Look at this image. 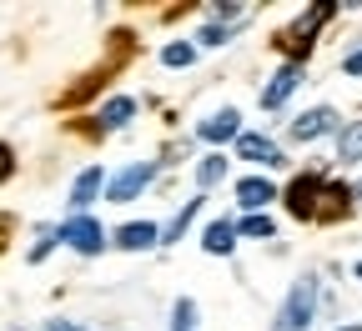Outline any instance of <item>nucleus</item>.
Segmentation results:
<instances>
[{
    "instance_id": "obj_4",
    "label": "nucleus",
    "mask_w": 362,
    "mask_h": 331,
    "mask_svg": "<svg viewBox=\"0 0 362 331\" xmlns=\"http://www.w3.org/2000/svg\"><path fill=\"white\" fill-rule=\"evenodd\" d=\"M61 241H66L71 251H81V256H96V251L106 246V231H101L96 216H71V221L61 226Z\"/></svg>"
},
{
    "instance_id": "obj_15",
    "label": "nucleus",
    "mask_w": 362,
    "mask_h": 331,
    "mask_svg": "<svg viewBox=\"0 0 362 331\" xmlns=\"http://www.w3.org/2000/svg\"><path fill=\"white\" fill-rule=\"evenodd\" d=\"M197 216H202V196H197V201H181V211H176V216L166 221V231H161V241H166V246L181 241V236H187V226H192Z\"/></svg>"
},
{
    "instance_id": "obj_21",
    "label": "nucleus",
    "mask_w": 362,
    "mask_h": 331,
    "mask_svg": "<svg viewBox=\"0 0 362 331\" xmlns=\"http://www.w3.org/2000/svg\"><path fill=\"white\" fill-rule=\"evenodd\" d=\"M56 241H61V231H40V241L30 246V261H45V256L56 251Z\"/></svg>"
},
{
    "instance_id": "obj_17",
    "label": "nucleus",
    "mask_w": 362,
    "mask_h": 331,
    "mask_svg": "<svg viewBox=\"0 0 362 331\" xmlns=\"http://www.w3.org/2000/svg\"><path fill=\"white\" fill-rule=\"evenodd\" d=\"M337 161H362V121H352L347 131H342V140H337Z\"/></svg>"
},
{
    "instance_id": "obj_5",
    "label": "nucleus",
    "mask_w": 362,
    "mask_h": 331,
    "mask_svg": "<svg viewBox=\"0 0 362 331\" xmlns=\"http://www.w3.org/2000/svg\"><path fill=\"white\" fill-rule=\"evenodd\" d=\"M317 201H322V176H317V171H302L292 186H287V211L292 216H317Z\"/></svg>"
},
{
    "instance_id": "obj_7",
    "label": "nucleus",
    "mask_w": 362,
    "mask_h": 331,
    "mask_svg": "<svg viewBox=\"0 0 362 331\" xmlns=\"http://www.w3.org/2000/svg\"><path fill=\"white\" fill-rule=\"evenodd\" d=\"M327 131H337V111L332 106H312V111H302L297 121H292V140H317V136H327Z\"/></svg>"
},
{
    "instance_id": "obj_6",
    "label": "nucleus",
    "mask_w": 362,
    "mask_h": 331,
    "mask_svg": "<svg viewBox=\"0 0 362 331\" xmlns=\"http://www.w3.org/2000/svg\"><path fill=\"white\" fill-rule=\"evenodd\" d=\"M297 85H302V66H292V61H287L277 76L267 80V90H262V111H282V106H287V96H292Z\"/></svg>"
},
{
    "instance_id": "obj_13",
    "label": "nucleus",
    "mask_w": 362,
    "mask_h": 331,
    "mask_svg": "<svg viewBox=\"0 0 362 331\" xmlns=\"http://www.w3.org/2000/svg\"><path fill=\"white\" fill-rule=\"evenodd\" d=\"M202 246H206L211 256H232V246H237V221H211V226L202 231Z\"/></svg>"
},
{
    "instance_id": "obj_10",
    "label": "nucleus",
    "mask_w": 362,
    "mask_h": 331,
    "mask_svg": "<svg viewBox=\"0 0 362 331\" xmlns=\"http://www.w3.org/2000/svg\"><path fill=\"white\" fill-rule=\"evenodd\" d=\"M237 156H242V161H257V166H282V161H287V156L272 146L267 136H257V131H242V136H237Z\"/></svg>"
},
{
    "instance_id": "obj_25",
    "label": "nucleus",
    "mask_w": 362,
    "mask_h": 331,
    "mask_svg": "<svg viewBox=\"0 0 362 331\" xmlns=\"http://www.w3.org/2000/svg\"><path fill=\"white\" fill-rule=\"evenodd\" d=\"M45 331H86L81 321H45Z\"/></svg>"
},
{
    "instance_id": "obj_24",
    "label": "nucleus",
    "mask_w": 362,
    "mask_h": 331,
    "mask_svg": "<svg viewBox=\"0 0 362 331\" xmlns=\"http://www.w3.org/2000/svg\"><path fill=\"white\" fill-rule=\"evenodd\" d=\"M342 71H347V76H362V51H347V61H342Z\"/></svg>"
},
{
    "instance_id": "obj_11",
    "label": "nucleus",
    "mask_w": 362,
    "mask_h": 331,
    "mask_svg": "<svg viewBox=\"0 0 362 331\" xmlns=\"http://www.w3.org/2000/svg\"><path fill=\"white\" fill-rule=\"evenodd\" d=\"M161 241V226L156 221H126L121 231H116V246L121 251H151Z\"/></svg>"
},
{
    "instance_id": "obj_30",
    "label": "nucleus",
    "mask_w": 362,
    "mask_h": 331,
    "mask_svg": "<svg viewBox=\"0 0 362 331\" xmlns=\"http://www.w3.org/2000/svg\"><path fill=\"white\" fill-rule=\"evenodd\" d=\"M11 331H21V326H11Z\"/></svg>"
},
{
    "instance_id": "obj_26",
    "label": "nucleus",
    "mask_w": 362,
    "mask_h": 331,
    "mask_svg": "<svg viewBox=\"0 0 362 331\" xmlns=\"http://www.w3.org/2000/svg\"><path fill=\"white\" fill-rule=\"evenodd\" d=\"M6 176H11V151L0 146V181H6Z\"/></svg>"
},
{
    "instance_id": "obj_29",
    "label": "nucleus",
    "mask_w": 362,
    "mask_h": 331,
    "mask_svg": "<svg viewBox=\"0 0 362 331\" xmlns=\"http://www.w3.org/2000/svg\"><path fill=\"white\" fill-rule=\"evenodd\" d=\"M352 276H357V281H362V261H357V266H352Z\"/></svg>"
},
{
    "instance_id": "obj_19",
    "label": "nucleus",
    "mask_w": 362,
    "mask_h": 331,
    "mask_svg": "<svg viewBox=\"0 0 362 331\" xmlns=\"http://www.w3.org/2000/svg\"><path fill=\"white\" fill-rule=\"evenodd\" d=\"M171 331H197V301L192 296H181L171 306Z\"/></svg>"
},
{
    "instance_id": "obj_20",
    "label": "nucleus",
    "mask_w": 362,
    "mask_h": 331,
    "mask_svg": "<svg viewBox=\"0 0 362 331\" xmlns=\"http://www.w3.org/2000/svg\"><path fill=\"white\" fill-rule=\"evenodd\" d=\"M272 231H277V226H272V216H247V221L237 226V236H257V241H267Z\"/></svg>"
},
{
    "instance_id": "obj_18",
    "label": "nucleus",
    "mask_w": 362,
    "mask_h": 331,
    "mask_svg": "<svg viewBox=\"0 0 362 331\" xmlns=\"http://www.w3.org/2000/svg\"><path fill=\"white\" fill-rule=\"evenodd\" d=\"M221 176H226V156H216V151H211V156L197 166V186H202V191H211V186H216Z\"/></svg>"
},
{
    "instance_id": "obj_23",
    "label": "nucleus",
    "mask_w": 362,
    "mask_h": 331,
    "mask_svg": "<svg viewBox=\"0 0 362 331\" xmlns=\"http://www.w3.org/2000/svg\"><path fill=\"white\" fill-rule=\"evenodd\" d=\"M211 16H216V20H237V16H242V6H237V0H216Z\"/></svg>"
},
{
    "instance_id": "obj_27",
    "label": "nucleus",
    "mask_w": 362,
    "mask_h": 331,
    "mask_svg": "<svg viewBox=\"0 0 362 331\" xmlns=\"http://www.w3.org/2000/svg\"><path fill=\"white\" fill-rule=\"evenodd\" d=\"M337 331H362V321H352V326H337Z\"/></svg>"
},
{
    "instance_id": "obj_9",
    "label": "nucleus",
    "mask_w": 362,
    "mask_h": 331,
    "mask_svg": "<svg viewBox=\"0 0 362 331\" xmlns=\"http://www.w3.org/2000/svg\"><path fill=\"white\" fill-rule=\"evenodd\" d=\"M101 186H106V176H101V166H86V171H81V176L71 181V201H66V206H71L76 216H86V206H90V201H96V196H101Z\"/></svg>"
},
{
    "instance_id": "obj_2",
    "label": "nucleus",
    "mask_w": 362,
    "mask_h": 331,
    "mask_svg": "<svg viewBox=\"0 0 362 331\" xmlns=\"http://www.w3.org/2000/svg\"><path fill=\"white\" fill-rule=\"evenodd\" d=\"M337 16V6H332V0H317V6H307L282 35H277V45H282V51L292 56V66H302V56L312 51V40H317V30H322L327 20Z\"/></svg>"
},
{
    "instance_id": "obj_12",
    "label": "nucleus",
    "mask_w": 362,
    "mask_h": 331,
    "mask_svg": "<svg viewBox=\"0 0 362 331\" xmlns=\"http://www.w3.org/2000/svg\"><path fill=\"white\" fill-rule=\"evenodd\" d=\"M197 136L211 140V146H221V140H237V136H242V116H237V111H216V116H206V121L197 126Z\"/></svg>"
},
{
    "instance_id": "obj_14",
    "label": "nucleus",
    "mask_w": 362,
    "mask_h": 331,
    "mask_svg": "<svg viewBox=\"0 0 362 331\" xmlns=\"http://www.w3.org/2000/svg\"><path fill=\"white\" fill-rule=\"evenodd\" d=\"M131 116H136V101H131V96H111V101L101 106V116H96V121H101V131H121Z\"/></svg>"
},
{
    "instance_id": "obj_3",
    "label": "nucleus",
    "mask_w": 362,
    "mask_h": 331,
    "mask_svg": "<svg viewBox=\"0 0 362 331\" xmlns=\"http://www.w3.org/2000/svg\"><path fill=\"white\" fill-rule=\"evenodd\" d=\"M151 176H156V161H131V166H121V171L106 181V201H116V206L136 201V196L151 186Z\"/></svg>"
},
{
    "instance_id": "obj_28",
    "label": "nucleus",
    "mask_w": 362,
    "mask_h": 331,
    "mask_svg": "<svg viewBox=\"0 0 362 331\" xmlns=\"http://www.w3.org/2000/svg\"><path fill=\"white\" fill-rule=\"evenodd\" d=\"M352 196H357V201H362V181H357V186H352Z\"/></svg>"
},
{
    "instance_id": "obj_8",
    "label": "nucleus",
    "mask_w": 362,
    "mask_h": 331,
    "mask_svg": "<svg viewBox=\"0 0 362 331\" xmlns=\"http://www.w3.org/2000/svg\"><path fill=\"white\" fill-rule=\"evenodd\" d=\"M237 201H242L247 216H262V206L277 201V186H272L267 176H242V181H237Z\"/></svg>"
},
{
    "instance_id": "obj_22",
    "label": "nucleus",
    "mask_w": 362,
    "mask_h": 331,
    "mask_svg": "<svg viewBox=\"0 0 362 331\" xmlns=\"http://www.w3.org/2000/svg\"><path fill=\"white\" fill-rule=\"evenodd\" d=\"M197 40H202V45H226V40H232V30H226V25H202Z\"/></svg>"
},
{
    "instance_id": "obj_16",
    "label": "nucleus",
    "mask_w": 362,
    "mask_h": 331,
    "mask_svg": "<svg viewBox=\"0 0 362 331\" xmlns=\"http://www.w3.org/2000/svg\"><path fill=\"white\" fill-rule=\"evenodd\" d=\"M192 61H197V45H192V40H171V45H161V66L181 71V66H192Z\"/></svg>"
},
{
    "instance_id": "obj_1",
    "label": "nucleus",
    "mask_w": 362,
    "mask_h": 331,
    "mask_svg": "<svg viewBox=\"0 0 362 331\" xmlns=\"http://www.w3.org/2000/svg\"><path fill=\"white\" fill-rule=\"evenodd\" d=\"M317 301H322V281H317L312 271L297 276L287 301H282V311H277V321H272V331H307L312 316H317Z\"/></svg>"
}]
</instances>
